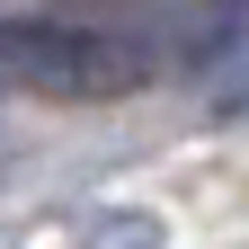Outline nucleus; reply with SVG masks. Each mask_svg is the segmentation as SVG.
<instances>
[{"label":"nucleus","mask_w":249,"mask_h":249,"mask_svg":"<svg viewBox=\"0 0 249 249\" xmlns=\"http://www.w3.org/2000/svg\"><path fill=\"white\" fill-rule=\"evenodd\" d=\"M142 71H151L142 45L107 36V27H71V18L0 27V80L36 89V98H124Z\"/></svg>","instance_id":"1"},{"label":"nucleus","mask_w":249,"mask_h":249,"mask_svg":"<svg viewBox=\"0 0 249 249\" xmlns=\"http://www.w3.org/2000/svg\"><path fill=\"white\" fill-rule=\"evenodd\" d=\"M89 249H151V223L142 213H107V223H89Z\"/></svg>","instance_id":"2"}]
</instances>
